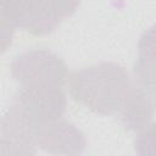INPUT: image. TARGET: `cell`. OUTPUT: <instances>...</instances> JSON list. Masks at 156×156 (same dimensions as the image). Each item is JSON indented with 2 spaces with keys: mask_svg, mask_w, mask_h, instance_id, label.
<instances>
[{
  "mask_svg": "<svg viewBox=\"0 0 156 156\" xmlns=\"http://www.w3.org/2000/svg\"><path fill=\"white\" fill-rule=\"evenodd\" d=\"M134 149L138 155H156V123L139 130L134 141Z\"/></svg>",
  "mask_w": 156,
  "mask_h": 156,
  "instance_id": "cell-6",
  "label": "cell"
},
{
  "mask_svg": "<svg viewBox=\"0 0 156 156\" xmlns=\"http://www.w3.org/2000/svg\"><path fill=\"white\" fill-rule=\"evenodd\" d=\"M67 85L72 99L100 115H119L134 89L129 73L115 62H100L71 72Z\"/></svg>",
  "mask_w": 156,
  "mask_h": 156,
  "instance_id": "cell-1",
  "label": "cell"
},
{
  "mask_svg": "<svg viewBox=\"0 0 156 156\" xmlns=\"http://www.w3.org/2000/svg\"><path fill=\"white\" fill-rule=\"evenodd\" d=\"M134 78L138 85L151 96H156V24L145 30L139 39Z\"/></svg>",
  "mask_w": 156,
  "mask_h": 156,
  "instance_id": "cell-5",
  "label": "cell"
},
{
  "mask_svg": "<svg viewBox=\"0 0 156 156\" xmlns=\"http://www.w3.org/2000/svg\"><path fill=\"white\" fill-rule=\"evenodd\" d=\"M11 74L21 89H62L68 71L65 62L52 51L34 49L17 55L11 62Z\"/></svg>",
  "mask_w": 156,
  "mask_h": 156,
  "instance_id": "cell-3",
  "label": "cell"
},
{
  "mask_svg": "<svg viewBox=\"0 0 156 156\" xmlns=\"http://www.w3.org/2000/svg\"><path fill=\"white\" fill-rule=\"evenodd\" d=\"M32 139L35 147L56 155H79L87 146L83 133L63 117L37 127Z\"/></svg>",
  "mask_w": 156,
  "mask_h": 156,
  "instance_id": "cell-4",
  "label": "cell"
},
{
  "mask_svg": "<svg viewBox=\"0 0 156 156\" xmlns=\"http://www.w3.org/2000/svg\"><path fill=\"white\" fill-rule=\"evenodd\" d=\"M1 27L21 28L33 35H46L72 16L80 0H0Z\"/></svg>",
  "mask_w": 156,
  "mask_h": 156,
  "instance_id": "cell-2",
  "label": "cell"
}]
</instances>
